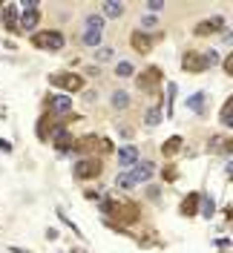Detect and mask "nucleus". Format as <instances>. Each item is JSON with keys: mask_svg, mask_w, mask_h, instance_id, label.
<instances>
[{"mask_svg": "<svg viewBox=\"0 0 233 253\" xmlns=\"http://www.w3.org/2000/svg\"><path fill=\"white\" fill-rule=\"evenodd\" d=\"M32 43L38 49H44V52H61L66 38L58 29H41V32H32Z\"/></svg>", "mask_w": 233, "mask_h": 253, "instance_id": "f257e3e1", "label": "nucleus"}, {"mask_svg": "<svg viewBox=\"0 0 233 253\" xmlns=\"http://www.w3.org/2000/svg\"><path fill=\"white\" fill-rule=\"evenodd\" d=\"M101 210H107V213H115L121 221H127V224H133V221H139L141 216V207L136 205V202H109V199H104L101 202Z\"/></svg>", "mask_w": 233, "mask_h": 253, "instance_id": "f03ea898", "label": "nucleus"}, {"mask_svg": "<svg viewBox=\"0 0 233 253\" xmlns=\"http://www.w3.org/2000/svg\"><path fill=\"white\" fill-rule=\"evenodd\" d=\"M49 84L52 86H61L63 95H72L84 89V75L81 72H52L49 75Z\"/></svg>", "mask_w": 233, "mask_h": 253, "instance_id": "7ed1b4c3", "label": "nucleus"}, {"mask_svg": "<svg viewBox=\"0 0 233 253\" xmlns=\"http://www.w3.org/2000/svg\"><path fill=\"white\" fill-rule=\"evenodd\" d=\"M104 173V161L101 158H81L75 164V178L81 181H90V178H98V175Z\"/></svg>", "mask_w": 233, "mask_h": 253, "instance_id": "20e7f679", "label": "nucleus"}, {"mask_svg": "<svg viewBox=\"0 0 233 253\" xmlns=\"http://www.w3.org/2000/svg\"><path fill=\"white\" fill-rule=\"evenodd\" d=\"M210 63L204 58L202 52H185V58H182V69L185 72H204Z\"/></svg>", "mask_w": 233, "mask_h": 253, "instance_id": "39448f33", "label": "nucleus"}, {"mask_svg": "<svg viewBox=\"0 0 233 253\" xmlns=\"http://www.w3.org/2000/svg\"><path fill=\"white\" fill-rule=\"evenodd\" d=\"M139 161H141V153H139V147H136V144H124V147L118 150V164H121L124 170H133Z\"/></svg>", "mask_w": 233, "mask_h": 253, "instance_id": "423d86ee", "label": "nucleus"}, {"mask_svg": "<svg viewBox=\"0 0 233 253\" xmlns=\"http://www.w3.org/2000/svg\"><path fill=\"white\" fill-rule=\"evenodd\" d=\"M58 129H61L58 118H52V115L47 112V115L38 121V138H41V141H52V135H55Z\"/></svg>", "mask_w": 233, "mask_h": 253, "instance_id": "0eeeda50", "label": "nucleus"}, {"mask_svg": "<svg viewBox=\"0 0 233 253\" xmlns=\"http://www.w3.org/2000/svg\"><path fill=\"white\" fill-rule=\"evenodd\" d=\"M196 35L204 38V35H213V32H228V20L225 17H210V20H202L199 26H196Z\"/></svg>", "mask_w": 233, "mask_h": 253, "instance_id": "6e6552de", "label": "nucleus"}, {"mask_svg": "<svg viewBox=\"0 0 233 253\" xmlns=\"http://www.w3.org/2000/svg\"><path fill=\"white\" fill-rule=\"evenodd\" d=\"M49 115H52V118H55V115H66V112L72 110V98H69V95H49Z\"/></svg>", "mask_w": 233, "mask_h": 253, "instance_id": "1a4fd4ad", "label": "nucleus"}, {"mask_svg": "<svg viewBox=\"0 0 233 253\" xmlns=\"http://www.w3.org/2000/svg\"><path fill=\"white\" fill-rule=\"evenodd\" d=\"M136 84H139V89H150L155 84H161V69L158 66H147L139 78H136Z\"/></svg>", "mask_w": 233, "mask_h": 253, "instance_id": "9d476101", "label": "nucleus"}, {"mask_svg": "<svg viewBox=\"0 0 233 253\" xmlns=\"http://www.w3.org/2000/svg\"><path fill=\"white\" fill-rule=\"evenodd\" d=\"M38 23H41V9H23V15H17V29L35 32Z\"/></svg>", "mask_w": 233, "mask_h": 253, "instance_id": "9b49d317", "label": "nucleus"}, {"mask_svg": "<svg viewBox=\"0 0 233 253\" xmlns=\"http://www.w3.org/2000/svg\"><path fill=\"white\" fill-rule=\"evenodd\" d=\"M153 173H155V164H153V161H139V164L130 170V175H133V181H136V184H141V181H150V178H153Z\"/></svg>", "mask_w": 233, "mask_h": 253, "instance_id": "f8f14e48", "label": "nucleus"}, {"mask_svg": "<svg viewBox=\"0 0 233 253\" xmlns=\"http://www.w3.org/2000/svg\"><path fill=\"white\" fill-rule=\"evenodd\" d=\"M130 43H133V49H136V52H141V55H147V52H150V49H153V35H147V32H133V35H130Z\"/></svg>", "mask_w": 233, "mask_h": 253, "instance_id": "ddd939ff", "label": "nucleus"}, {"mask_svg": "<svg viewBox=\"0 0 233 253\" xmlns=\"http://www.w3.org/2000/svg\"><path fill=\"white\" fill-rule=\"evenodd\" d=\"M98 15L104 17V20H112V17H121L124 15V3L121 0H107L104 6H101V12Z\"/></svg>", "mask_w": 233, "mask_h": 253, "instance_id": "4468645a", "label": "nucleus"}, {"mask_svg": "<svg viewBox=\"0 0 233 253\" xmlns=\"http://www.w3.org/2000/svg\"><path fill=\"white\" fill-rule=\"evenodd\" d=\"M52 144H55V150H58V153H69V150L75 147V144H72V135H69L66 129H58V132L52 135Z\"/></svg>", "mask_w": 233, "mask_h": 253, "instance_id": "2eb2a0df", "label": "nucleus"}, {"mask_svg": "<svg viewBox=\"0 0 233 253\" xmlns=\"http://www.w3.org/2000/svg\"><path fill=\"white\" fill-rule=\"evenodd\" d=\"M182 147H185V138H182V135H170L167 141L161 144V156L173 158L176 153H179V150H182Z\"/></svg>", "mask_w": 233, "mask_h": 253, "instance_id": "dca6fc26", "label": "nucleus"}, {"mask_svg": "<svg viewBox=\"0 0 233 253\" xmlns=\"http://www.w3.org/2000/svg\"><path fill=\"white\" fill-rule=\"evenodd\" d=\"M104 26H107V20L98 15V12H93V15L84 17V32H98V35H101V32H104Z\"/></svg>", "mask_w": 233, "mask_h": 253, "instance_id": "f3484780", "label": "nucleus"}, {"mask_svg": "<svg viewBox=\"0 0 233 253\" xmlns=\"http://www.w3.org/2000/svg\"><path fill=\"white\" fill-rule=\"evenodd\" d=\"M109 104L115 107V110H130V104H133V98H130V92H124V89H115V92L109 95Z\"/></svg>", "mask_w": 233, "mask_h": 253, "instance_id": "a211bd4d", "label": "nucleus"}, {"mask_svg": "<svg viewBox=\"0 0 233 253\" xmlns=\"http://www.w3.org/2000/svg\"><path fill=\"white\" fill-rule=\"evenodd\" d=\"M0 12H3V26H6V32H15L17 29V9L15 6H0Z\"/></svg>", "mask_w": 233, "mask_h": 253, "instance_id": "6ab92c4d", "label": "nucleus"}, {"mask_svg": "<svg viewBox=\"0 0 233 253\" xmlns=\"http://www.w3.org/2000/svg\"><path fill=\"white\" fill-rule=\"evenodd\" d=\"M182 213L185 216H196L199 213V193H187L185 202H182Z\"/></svg>", "mask_w": 233, "mask_h": 253, "instance_id": "aec40b11", "label": "nucleus"}, {"mask_svg": "<svg viewBox=\"0 0 233 253\" xmlns=\"http://www.w3.org/2000/svg\"><path fill=\"white\" fill-rule=\"evenodd\" d=\"M187 107H190L193 112H199V115H202V112L207 110V95H204V92H196L190 101H187Z\"/></svg>", "mask_w": 233, "mask_h": 253, "instance_id": "412c9836", "label": "nucleus"}, {"mask_svg": "<svg viewBox=\"0 0 233 253\" xmlns=\"http://www.w3.org/2000/svg\"><path fill=\"white\" fill-rule=\"evenodd\" d=\"M115 187H118V190H133V187H136V181H133L130 170H121V173L115 175Z\"/></svg>", "mask_w": 233, "mask_h": 253, "instance_id": "4be33fe9", "label": "nucleus"}, {"mask_svg": "<svg viewBox=\"0 0 233 253\" xmlns=\"http://www.w3.org/2000/svg\"><path fill=\"white\" fill-rule=\"evenodd\" d=\"M199 202H202V216H204V219H213V213H216L213 199H210L207 193H202V196H199Z\"/></svg>", "mask_w": 233, "mask_h": 253, "instance_id": "5701e85b", "label": "nucleus"}, {"mask_svg": "<svg viewBox=\"0 0 233 253\" xmlns=\"http://www.w3.org/2000/svg\"><path fill=\"white\" fill-rule=\"evenodd\" d=\"M115 75H118V78H133V75H136V66L130 61H118L115 63Z\"/></svg>", "mask_w": 233, "mask_h": 253, "instance_id": "b1692460", "label": "nucleus"}, {"mask_svg": "<svg viewBox=\"0 0 233 253\" xmlns=\"http://www.w3.org/2000/svg\"><path fill=\"white\" fill-rule=\"evenodd\" d=\"M222 124H225V126L233 124V98H228V101H225V107H222Z\"/></svg>", "mask_w": 233, "mask_h": 253, "instance_id": "393cba45", "label": "nucleus"}, {"mask_svg": "<svg viewBox=\"0 0 233 253\" xmlns=\"http://www.w3.org/2000/svg\"><path fill=\"white\" fill-rule=\"evenodd\" d=\"M81 43L84 46H101V35L98 32H84L81 35Z\"/></svg>", "mask_w": 233, "mask_h": 253, "instance_id": "a878e982", "label": "nucleus"}, {"mask_svg": "<svg viewBox=\"0 0 233 253\" xmlns=\"http://www.w3.org/2000/svg\"><path fill=\"white\" fill-rule=\"evenodd\" d=\"M112 58H115V49L112 46H101L98 52H95V61L98 63H107V61H112Z\"/></svg>", "mask_w": 233, "mask_h": 253, "instance_id": "bb28decb", "label": "nucleus"}, {"mask_svg": "<svg viewBox=\"0 0 233 253\" xmlns=\"http://www.w3.org/2000/svg\"><path fill=\"white\" fill-rule=\"evenodd\" d=\"M164 118H161V112L158 110H147V115H144V124L147 126H155V124H161Z\"/></svg>", "mask_w": 233, "mask_h": 253, "instance_id": "cd10ccee", "label": "nucleus"}, {"mask_svg": "<svg viewBox=\"0 0 233 253\" xmlns=\"http://www.w3.org/2000/svg\"><path fill=\"white\" fill-rule=\"evenodd\" d=\"M155 26H158L155 15H144V17H141V29H139V32H144V29H155Z\"/></svg>", "mask_w": 233, "mask_h": 253, "instance_id": "c85d7f7f", "label": "nucleus"}, {"mask_svg": "<svg viewBox=\"0 0 233 253\" xmlns=\"http://www.w3.org/2000/svg\"><path fill=\"white\" fill-rule=\"evenodd\" d=\"M164 9V0H147V12L155 15V12H161Z\"/></svg>", "mask_w": 233, "mask_h": 253, "instance_id": "c756f323", "label": "nucleus"}, {"mask_svg": "<svg viewBox=\"0 0 233 253\" xmlns=\"http://www.w3.org/2000/svg\"><path fill=\"white\" fill-rule=\"evenodd\" d=\"M231 69H233V58H231V55H228V58H225V72L231 75Z\"/></svg>", "mask_w": 233, "mask_h": 253, "instance_id": "7c9ffc66", "label": "nucleus"}, {"mask_svg": "<svg viewBox=\"0 0 233 253\" xmlns=\"http://www.w3.org/2000/svg\"><path fill=\"white\" fill-rule=\"evenodd\" d=\"M164 178H167V181H173V178H176V170H173V167H167V170H164Z\"/></svg>", "mask_w": 233, "mask_h": 253, "instance_id": "2f4dec72", "label": "nucleus"}, {"mask_svg": "<svg viewBox=\"0 0 233 253\" xmlns=\"http://www.w3.org/2000/svg\"><path fill=\"white\" fill-rule=\"evenodd\" d=\"M147 196L150 199H158V187H147Z\"/></svg>", "mask_w": 233, "mask_h": 253, "instance_id": "473e14b6", "label": "nucleus"}, {"mask_svg": "<svg viewBox=\"0 0 233 253\" xmlns=\"http://www.w3.org/2000/svg\"><path fill=\"white\" fill-rule=\"evenodd\" d=\"M12 253H29V251H23V248H12Z\"/></svg>", "mask_w": 233, "mask_h": 253, "instance_id": "72a5a7b5", "label": "nucleus"}, {"mask_svg": "<svg viewBox=\"0 0 233 253\" xmlns=\"http://www.w3.org/2000/svg\"><path fill=\"white\" fill-rule=\"evenodd\" d=\"M72 253H84V251H72Z\"/></svg>", "mask_w": 233, "mask_h": 253, "instance_id": "f704fd0d", "label": "nucleus"}, {"mask_svg": "<svg viewBox=\"0 0 233 253\" xmlns=\"http://www.w3.org/2000/svg\"><path fill=\"white\" fill-rule=\"evenodd\" d=\"M225 253H231V251H225Z\"/></svg>", "mask_w": 233, "mask_h": 253, "instance_id": "c9c22d12", "label": "nucleus"}]
</instances>
